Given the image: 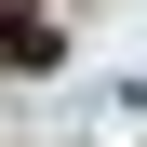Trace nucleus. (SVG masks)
Here are the masks:
<instances>
[{"label": "nucleus", "mask_w": 147, "mask_h": 147, "mask_svg": "<svg viewBox=\"0 0 147 147\" xmlns=\"http://www.w3.org/2000/svg\"><path fill=\"white\" fill-rule=\"evenodd\" d=\"M54 54H67V40H54V13H40V0H0V67H13V80H40Z\"/></svg>", "instance_id": "nucleus-1"}, {"label": "nucleus", "mask_w": 147, "mask_h": 147, "mask_svg": "<svg viewBox=\"0 0 147 147\" xmlns=\"http://www.w3.org/2000/svg\"><path fill=\"white\" fill-rule=\"evenodd\" d=\"M134 107H147V80H134Z\"/></svg>", "instance_id": "nucleus-2"}]
</instances>
